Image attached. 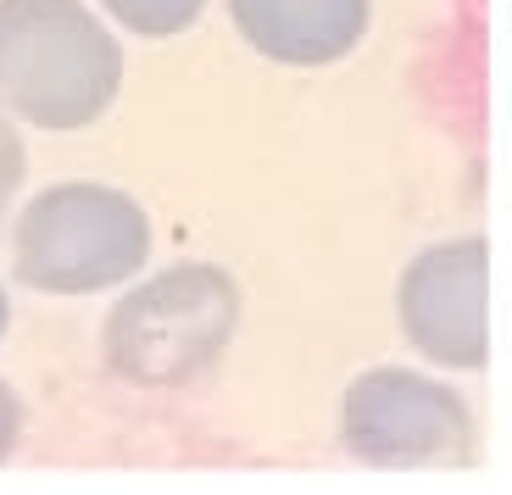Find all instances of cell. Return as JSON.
<instances>
[{"label":"cell","mask_w":512,"mask_h":495,"mask_svg":"<svg viewBox=\"0 0 512 495\" xmlns=\"http://www.w3.org/2000/svg\"><path fill=\"white\" fill-rule=\"evenodd\" d=\"M123 84V51L84 0H0V106L34 128H90Z\"/></svg>","instance_id":"cell-1"},{"label":"cell","mask_w":512,"mask_h":495,"mask_svg":"<svg viewBox=\"0 0 512 495\" xmlns=\"http://www.w3.org/2000/svg\"><path fill=\"white\" fill-rule=\"evenodd\" d=\"M234 329H240V284L212 262H173L112 306L101 356L123 384L173 390L218 368Z\"/></svg>","instance_id":"cell-2"},{"label":"cell","mask_w":512,"mask_h":495,"mask_svg":"<svg viewBox=\"0 0 512 495\" xmlns=\"http://www.w3.org/2000/svg\"><path fill=\"white\" fill-rule=\"evenodd\" d=\"M151 217L112 184H51L12 223V279L39 295H95L140 279Z\"/></svg>","instance_id":"cell-3"},{"label":"cell","mask_w":512,"mask_h":495,"mask_svg":"<svg viewBox=\"0 0 512 495\" xmlns=\"http://www.w3.org/2000/svg\"><path fill=\"white\" fill-rule=\"evenodd\" d=\"M340 440L357 462L390 473L468 468L474 462V412L451 384L407 368H373L351 379L340 401Z\"/></svg>","instance_id":"cell-4"},{"label":"cell","mask_w":512,"mask_h":495,"mask_svg":"<svg viewBox=\"0 0 512 495\" xmlns=\"http://www.w3.org/2000/svg\"><path fill=\"white\" fill-rule=\"evenodd\" d=\"M490 251L485 240H446L407 262L396 284V312L407 340L440 368L474 373L490 351Z\"/></svg>","instance_id":"cell-5"},{"label":"cell","mask_w":512,"mask_h":495,"mask_svg":"<svg viewBox=\"0 0 512 495\" xmlns=\"http://www.w3.org/2000/svg\"><path fill=\"white\" fill-rule=\"evenodd\" d=\"M229 17L268 62L329 67L362 45L373 0H229Z\"/></svg>","instance_id":"cell-6"},{"label":"cell","mask_w":512,"mask_h":495,"mask_svg":"<svg viewBox=\"0 0 512 495\" xmlns=\"http://www.w3.org/2000/svg\"><path fill=\"white\" fill-rule=\"evenodd\" d=\"M112 23H123L128 34L140 39H167V34H184L195 17L206 12V0H95Z\"/></svg>","instance_id":"cell-7"},{"label":"cell","mask_w":512,"mask_h":495,"mask_svg":"<svg viewBox=\"0 0 512 495\" xmlns=\"http://www.w3.org/2000/svg\"><path fill=\"white\" fill-rule=\"evenodd\" d=\"M23 173H28V145L17 134V117L0 106V229H6V212H12L17 190H23Z\"/></svg>","instance_id":"cell-8"},{"label":"cell","mask_w":512,"mask_h":495,"mask_svg":"<svg viewBox=\"0 0 512 495\" xmlns=\"http://www.w3.org/2000/svg\"><path fill=\"white\" fill-rule=\"evenodd\" d=\"M17 440H23V401H17L12 384L0 379V462L17 451Z\"/></svg>","instance_id":"cell-9"},{"label":"cell","mask_w":512,"mask_h":495,"mask_svg":"<svg viewBox=\"0 0 512 495\" xmlns=\"http://www.w3.org/2000/svg\"><path fill=\"white\" fill-rule=\"evenodd\" d=\"M6 318H12V306H6V284H0V334H6Z\"/></svg>","instance_id":"cell-10"}]
</instances>
